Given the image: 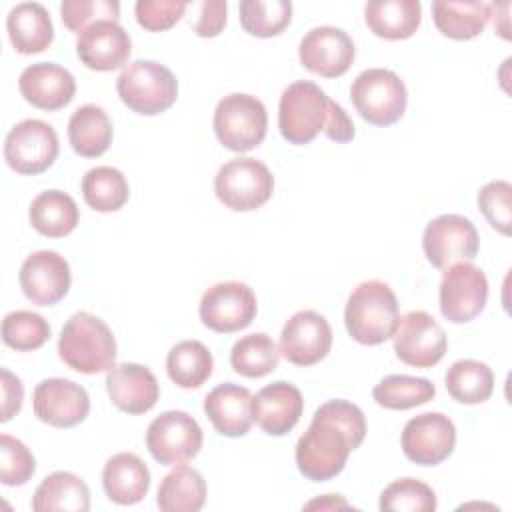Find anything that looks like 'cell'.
<instances>
[{
  "label": "cell",
  "instance_id": "cell-1",
  "mask_svg": "<svg viewBox=\"0 0 512 512\" xmlns=\"http://www.w3.org/2000/svg\"><path fill=\"white\" fill-rule=\"evenodd\" d=\"M366 436L364 412L348 400H328L312 416L308 430L298 438L294 458L300 474L312 482L338 476L350 452Z\"/></svg>",
  "mask_w": 512,
  "mask_h": 512
},
{
  "label": "cell",
  "instance_id": "cell-2",
  "mask_svg": "<svg viewBox=\"0 0 512 512\" xmlns=\"http://www.w3.org/2000/svg\"><path fill=\"white\" fill-rule=\"evenodd\" d=\"M400 310L394 290L382 280H366L346 302L344 324L352 340L376 346L390 340L398 328Z\"/></svg>",
  "mask_w": 512,
  "mask_h": 512
},
{
  "label": "cell",
  "instance_id": "cell-3",
  "mask_svg": "<svg viewBox=\"0 0 512 512\" xmlns=\"http://www.w3.org/2000/svg\"><path fill=\"white\" fill-rule=\"evenodd\" d=\"M60 360L80 372H108L116 362V338L108 324L90 312L72 314L58 338Z\"/></svg>",
  "mask_w": 512,
  "mask_h": 512
},
{
  "label": "cell",
  "instance_id": "cell-4",
  "mask_svg": "<svg viewBox=\"0 0 512 512\" xmlns=\"http://www.w3.org/2000/svg\"><path fill=\"white\" fill-rule=\"evenodd\" d=\"M332 100L326 92L310 82H292L280 96L278 104V128L286 142L302 146L312 142L326 130L330 118Z\"/></svg>",
  "mask_w": 512,
  "mask_h": 512
},
{
  "label": "cell",
  "instance_id": "cell-5",
  "mask_svg": "<svg viewBox=\"0 0 512 512\" xmlns=\"http://www.w3.org/2000/svg\"><path fill=\"white\" fill-rule=\"evenodd\" d=\"M120 100L136 114L156 116L172 108L178 80L170 68L154 60H134L116 80Z\"/></svg>",
  "mask_w": 512,
  "mask_h": 512
},
{
  "label": "cell",
  "instance_id": "cell-6",
  "mask_svg": "<svg viewBox=\"0 0 512 512\" xmlns=\"http://www.w3.org/2000/svg\"><path fill=\"white\" fill-rule=\"evenodd\" d=\"M356 112L374 126L398 122L408 104L406 84L388 68H368L356 76L350 88Z\"/></svg>",
  "mask_w": 512,
  "mask_h": 512
},
{
  "label": "cell",
  "instance_id": "cell-7",
  "mask_svg": "<svg viewBox=\"0 0 512 512\" xmlns=\"http://www.w3.org/2000/svg\"><path fill=\"white\" fill-rule=\"evenodd\" d=\"M266 106L252 94H228L214 110V132L220 144L232 152H250L266 138Z\"/></svg>",
  "mask_w": 512,
  "mask_h": 512
},
{
  "label": "cell",
  "instance_id": "cell-8",
  "mask_svg": "<svg viewBox=\"0 0 512 512\" xmlns=\"http://www.w3.org/2000/svg\"><path fill=\"white\" fill-rule=\"evenodd\" d=\"M214 192L226 208L250 212L270 200L274 192V176L260 160L238 156L218 168L214 176Z\"/></svg>",
  "mask_w": 512,
  "mask_h": 512
},
{
  "label": "cell",
  "instance_id": "cell-9",
  "mask_svg": "<svg viewBox=\"0 0 512 512\" xmlns=\"http://www.w3.org/2000/svg\"><path fill=\"white\" fill-rule=\"evenodd\" d=\"M58 148V134L48 122L26 118L6 134L4 160L14 172L36 176L54 164Z\"/></svg>",
  "mask_w": 512,
  "mask_h": 512
},
{
  "label": "cell",
  "instance_id": "cell-10",
  "mask_svg": "<svg viewBox=\"0 0 512 512\" xmlns=\"http://www.w3.org/2000/svg\"><path fill=\"white\" fill-rule=\"evenodd\" d=\"M202 440L200 424L182 410L162 412L146 430V448L150 456L164 466L192 460L200 452Z\"/></svg>",
  "mask_w": 512,
  "mask_h": 512
},
{
  "label": "cell",
  "instance_id": "cell-11",
  "mask_svg": "<svg viewBox=\"0 0 512 512\" xmlns=\"http://www.w3.org/2000/svg\"><path fill=\"white\" fill-rule=\"evenodd\" d=\"M476 226L460 214H442L428 222L422 234V248L434 268L446 270L458 262H472L478 254Z\"/></svg>",
  "mask_w": 512,
  "mask_h": 512
},
{
  "label": "cell",
  "instance_id": "cell-12",
  "mask_svg": "<svg viewBox=\"0 0 512 512\" xmlns=\"http://www.w3.org/2000/svg\"><path fill=\"white\" fill-rule=\"evenodd\" d=\"M256 294L244 282L228 280L212 284L200 300L198 314L206 328L232 334L250 326L256 316Z\"/></svg>",
  "mask_w": 512,
  "mask_h": 512
},
{
  "label": "cell",
  "instance_id": "cell-13",
  "mask_svg": "<svg viewBox=\"0 0 512 512\" xmlns=\"http://www.w3.org/2000/svg\"><path fill=\"white\" fill-rule=\"evenodd\" d=\"M440 312L452 324L474 320L486 306L488 280L472 262H458L444 270L440 290Z\"/></svg>",
  "mask_w": 512,
  "mask_h": 512
},
{
  "label": "cell",
  "instance_id": "cell-14",
  "mask_svg": "<svg viewBox=\"0 0 512 512\" xmlns=\"http://www.w3.org/2000/svg\"><path fill=\"white\" fill-rule=\"evenodd\" d=\"M396 356L414 368H432L446 354V334L442 326L424 310H410L394 332Z\"/></svg>",
  "mask_w": 512,
  "mask_h": 512
},
{
  "label": "cell",
  "instance_id": "cell-15",
  "mask_svg": "<svg viewBox=\"0 0 512 512\" xmlns=\"http://www.w3.org/2000/svg\"><path fill=\"white\" fill-rule=\"evenodd\" d=\"M404 456L420 466L444 462L456 446L454 422L442 412H424L410 418L402 430Z\"/></svg>",
  "mask_w": 512,
  "mask_h": 512
},
{
  "label": "cell",
  "instance_id": "cell-16",
  "mask_svg": "<svg viewBox=\"0 0 512 512\" xmlns=\"http://www.w3.org/2000/svg\"><path fill=\"white\" fill-rule=\"evenodd\" d=\"M352 38L336 26H316L304 34L298 48L300 64L322 78H338L354 62Z\"/></svg>",
  "mask_w": 512,
  "mask_h": 512
},
{
  "label": "cell",
  "instance_id": "cell-17",
  "mask_svg": "<svg viewBox=\"0 0 512 512\" xmlns=\"http://www.w3.org/2000/svg\"><path fill=\"white\" fill-rule=\"evenodd\" d=\"M32 408L38 420L54 428H72L90 412L88 392L68 378H46L32 394Z\"/></svg>",
  "mask_w": 512,
  "mask_h": 512
},
{
  "label": "cell",
  "instance_id": "cell-18",
  "mask_svg": "<svg viewBox=\"0 0 512 512\" xmlns=\"http://www.w3.org/2000/svg\"><path fill=\"white\" fill-rule=\"evenodd\" d=\"M332 348V328L316 310L296 312L282 328L280 354L294 366H312Z\"/></svg>",
  "mask_w": 512,
  "mask_h": 512
},
{
  "label": "cell",
  "instance_id": "cell-19",
  "mask_svg": "<svg viewBox=\"0 0 512 512\" xmlns=\"http://www.w3.org/2000/svg\"><path fill=\"white\" fill-rule=\"evenodd\" d=\"M18 280L32 304L52 306L68 294L72 276L64 256L54 250H38L22 262Z\"/></svg>",
  "mask_w": 512,
  "mask_h": 512
},
{
  "label": "cell",
  "instance_id": "cell-20",
  "mask_svg": "<svg viewBox=\"0 0 512 512\" xmlns=\"http://www.w3.org/2000/svg\"><path fill=\"white\" fill-rule=\"evenodd\" d=\"M76 52L82 64L96 72L122 68L132 52L128 32L114 20H100L78 34Z\"/></svg>",
  "mask_w": 512,
  "mask_h": 512
},
{
  "label": "cell",
  "instance_id": "cell-21",
  "mask_svg": "<svg viewBox=\"0 0 512 512\" xmlns=\"http://www.w3.org/2000/svg\"><path fill=\"white\" fill-rule=\"evenodd\" d=\"M112 404L126 414H146L160 398V384L150 368L134 362L114 364L106 374Z\"/></svg>",
  "mask_w": 512,
  "mask_h": 512
},
{
  "label": "cell",
  "instance_id": "cell-22",
  "mask_svg": "<svg viewBox=\"0 0 512 512\" xmlns=\"http://www.w3.org/2000/svg\"><path fill=\"white\" fill-rule=\"evenodd\" d=\"M252 420L270 436L288 434L304 412L302 392L284 380L272 382L252 396Z\"/></svg>",
  "mask_w": 512,
  "mask_h": 512
},
{
  "label": "cell",
  "instance_id": "cell-23",
  "mask_svg": "<svg viewBox=\"0 0 512 512\" xmlns=\"http://www.w3.org/2000/svg\"><path fill=\"white\" fill-rule=\"evenodd\" d=\"M18 88L24 100L34 108L56 112L72 102L76 80L66 68L54 62H36L22 70Z\"/></svg>",
  "mask_w": 512,
  "mask_h": 512
},
{
  "label": "cell",
  "instance_id": "cell-24",
  "mask_svg": "<svg viewBox=\"0 0 512 512\" xmlns=\"http://www.w3.org/2000/svg\"><path fill=\"white\" fill-rule=\"evenodd\" d=\"M252 394L248 388L232 382L218 384L204 398V412L214 430L228 438L246 436L252 426Z\"/></svg>",
  "mask_w": 512,
  "mask_h": 512
},
{
  "label": "cell",
  "instance_id": "cell-25",
  "mask_svg": "<svg viewBox=\"0 0 512 512\" xmlns=\"http://www.w3.org/2000/svg\"><path fill=\"white\" fill-rule=\"evenodd\" d=\"M102 486L110 502L132 506L148 494L150 470L134 452H118L104 464Z\"/></svg>",
  "mask_w": 512,
  "mask_h": 512
},
{
  "label": "cell",
  "instance_id": "cell-26",
  "mask_svg": "<svg viewBox=\"0 0 512 512\" xmlns=\"http://www.w3.org/2000/svg\"><path fill=\"white\" fill-rule=\"evenodd\" d=\"M10 42L20 54L44 52L54 40V26L48 10L38 2L16 4L6 18Z\"/></svg>",
  "mask_w": 512,
  "mask_h": 512
},
{
  "label": "cell",
  "instance_id": "cell-27",
  "mask_svg": "<svg viewBox=\"0 0 512 512\" xmlns=\"http://www.w3.org/2000/svg\"><path fill=\"white\" fill-rule=\"evenodd\" d=\"M368 28L384 40L410 38L422 20L418 0H372L364 8Z\"/></svg>",
  "mask_w": 512,
  "mask_h": 512
},
{
  "label": "cell",
  "instance_id": "cell-28",
  "mask_svg": "<svg viewBox=\"0 0 512 512\" xmlns=\"http://www.w3.org/2000/svg\"><path fill=\"white\" fill-rule=\"evenodd\" d=\"M34 512H86L90 510V490L86 482L72 472L48 474L32 496Z\"/></svg>",
  "mask_w": 512,
  "mask_h": 512
},
{
  "label": "cell",
  "instance_id": "cell-29",
  "mask_svg": "<svg viewBox=\"0 0 512 512\" xmlns=\"http://www.w3.org/2000/svg\"><path fill=\"white\" fill-rule=\"evenodd\" d=\"M72 150L84 158L102 156L112 144V122L102 106L84 104L68 120Z\"/></svg>",
  "mask_w": 512,
  "mask_h": 512
},
{
  "label": "cell",
  "instance_id": "cell-30",
  "mask_svg": "<svg viewBox=\"0 0 512 512\" xmlns=\"http://www.w3.org/2000/svg\"><path fill=\"white\" fill-rule=\"evenodd\" d=\"M28 218L32 228L42 236L64 238L78 226L80 212L70 194L62 190H44L32 200Z\"/></svg>",
  "mask_w": 512,
  "mask_h": 512
},
{
  "label": "cell",
  "instance_id": "cell-31",
  "mask_svg": "<svg viewBox=\"0 0 512 512\" xmlns=\"http://www.w3.org/2000/svg\"><path fill=\"white\" fill-rule=\"evenodd\" d=\"M206 502V482L196 468L174 466L160 482L156 504L164 512H196Z\"/></svg>",
  "mask_w": 512,
  "mask_h": 512
},
{
  "label": "cell",
  "instance_id": "cell-32",
  "mask_svg": "<svg viewBox=\"0 0 512 512\" xmlns=\"http://www.w3.org/2000/svg\"><path fill=\"white\" fill-rule=\"evenodd\" d=\"M432 18L436 28L452 40H470L482 34L490 20V4L486 2H432Z\"/></svg>",
  "mask_w": 512,
  "mask_h": 512
},
{
  "label": "cell",
  "instance_id": "cell-33",
  "mask_svg": "<svg viewBox=\"0 0 512 512\" xmlns=\"http://www.w3.org/2000/svg\"><path fill=\"white\" fill-rule=\"evenodd\" d=\"M212 352L200 340H182L166 356L168 378L180 388H200L212 374Z\"/></svg>",
  "mask_w": 512,
  "mask_h": 512
},
{
  "label": "cell",
  "instance_id": "cell-34",
  "mask_svg": "<svg viewBox=\"0 0 512 512\" xmlns=\"http://www.w3.org/2000/svg\"><path fill=\"white\" fill-rule=\"evenodd\" d=\"M444 384L448 394L460 404H480L486 402L494 392V374L488 364L480 360H458L454 362L446 376Z\"/></svg>",
  "mask_w": 512,
  "mask_h": 512
},
{
  "label": "cell",
  "instance_id": "cell-35",
  "mask_svg": "<svg viewBox=\"0 0 512 512\" xmlns=\"http://www.w3.org/2000/svg\"><path fill=\"white\" fill-rule=\"evenodd\" d=\"M80 188L84 202L96 212H116L126 204L130 196L124 174L112 166L90 168L84 174Z\"/></svg>",
  "mask_w": 512,
  "mask_h": 512
},
{
  "label": "cell",
  "instance_id": "cell-36",
  "mask_svg": "<svg viewBox=\"0 0 512 512\" xmlns=\"http://www.w3.org/2000/svg\"><path fill=\"white\" fill-rule=\"evenodd\" d=\"M278 360L280 348L264 332L242 336L230 350V366L236 374L246 378H262L270 374L276 370Z\"/></svg>",
  "mask_w": 512,
  "mask_h": 512
},
{
  "label": "cell",
  "instance_id": "cell-37",
  "mask_svg": "<svg viewBox=\"0 0 512 512\" xmlns=\"http://www.w3.org/2000/svg\"><path fill=\"white\" fill-rule=\"evenodd\" d=\"M436 396V388L428 378H416L408 374L384 376L372 390V398L386 410H410L430 402Z\"/></svg>",
  "mask_w": 512,
  "mask_h": 512
},
{
  "label": "cell",
  "instance_id": "cell-38",
  "mask_svg": "<svg viewBox=\"0 0 512 512\" xmlns=\"http://www.w3.org/2000/svg\"><path fill=\"white\" fill-rule=\"evenodd\" d=\"M242 28L258 38L278 36L292 20V2L288 0H242L240 2Z\"/></svg>",
  "mask_w": 512,
  "mask_h": 512
},
{
  "label": "cell",
  "instance_id": "cell-39",
  "mask_svg": "<svg viewBox=\"0 0 512 512\" xmlns=\"http://www.w3.org/2000/svg\"><path fill=\"white\" fill-rule=\"evenodd\" d=\"M50 338V326L44 316L32 310H16L2 320V340L18 352H32L42 348Z\"/></svg>",
  "mask_w": 512,
  "mask_h": 512
},
{
  "label": "cell",
  "instance_id": "cell-40",
  "mask_svg": "<svg viewBox=\"0 0 512 512\" xmlns=\"http://www.w3.org/2000/svg\"><path fill=\"white\" fill-rule=\"evenodd\" d=\"M382 512H434V490L416 478H400L390 482L380 494Z\"/></svg>",
  "mask_w": 512,
  "mask_h": 512
},
{
  "label": "cell",
  "instance_id": "cell-41",
  "mask_svg": "<svg viewBox=\"0 0 512 512\" xmlns=\"http://www.w3.org/2000/svg\"><path fill=\"white\" fill-rule=\"evenodd\" d=\"M36 472L34 454L10 434L0 436V480L6 486H22Z\"/></svg>",
  "mask_w": 512,
  "mask_h": 512
},
{
  "label": "cell",
  "instance_id": "cell-42",
  "mask_svg": "<svg viewBox=\"0 0 512 512\" xmlns=\"http://www.w3.org/2000/svg\"><path fill=\"white\" fill-rule=\"evenodd\" d=\"M62 22L72 32H82L100 20L118 22L120 4L116 0H64L60 6Z\"/></svg>",
  "mask_w": 512,
  "mask_h": 512
},
{
  "label": "cell",
  "instance_id": "cell-43",
  "mask_svg": "<svg viewBox=\"0 0 512 512\" xmlns=\"http://www.w3.org/2000/svg\"><path fill=\"white\" fill-rule=\"evenodd\" d=\"M510 198H512V186L506 180H492L484 184L478 192L480 212L484 214L488 224L504 236H510V226H512Z\"/></svg>",
  "mask_w": 512,
  "mask_h": 512
},
{
  "label": "cell",
  "instance_id": "cell-44",
  "mask_svg": "<svg viewBox=\"0 0 512 512\" xmlns=\"http://www.w3.org/2000/svg\"><path fill=\"white\" fill-rule=\"evenodd\" d=\"M186 2L176 0H138L134 6L136 20L144 30L162 32L172 28L186 12Z\"/></svg>",
  "mask_w": 512,
  "mask_h": 512
},
{
  "label": "cell",
  "instance_id": "cell-45",
  "mask_svg": "<svg viewBox=\"0 0 512 512\" xmlns=\"http://www.w3.org/2000/svg\"><path fill=\"white\" fill-rule=\"evenodd\" d=\"M226 26V2L210 0L200 6L198 22L194 24V32L200 38H214Z\"/></svg>",
  "mask_w": 512,
  "mask_h": 512
},
{
  "label": "cell",
  "instance_id": "cell-46",
  "mask_svg": "<svg viewBox=\"0 0 512 512\" xmlns=\"http://www.w3.org/2000/svg\"><path fill=\"white\" fill-rule=\"evenodd\" d=\"M0 376H2V414H0V420L8 422L22 408L24 386H22L20 378L14 376L8 368H2Z\"/></svg>",
  "mask_w": 512,
  "mask_h": 512
},
{
  "label": "cell",
  "instance_id": "cell-47",
  "mask_svg": "<svg viewBox=\"0 0 512 512\" xmlns=\"http://www.w3.org/2000/svg\"><path fill=\"white\" fill-rule=\"evenodd\" d=\"M324 134L330 140L338 142V144L350 142L354 138V122L344 112V108L334 100H332V106H330V118H328V126L324 130Z\"/></svg>",
  "mask_w": 512,
  "mask_h": 512
}]
</instances>
